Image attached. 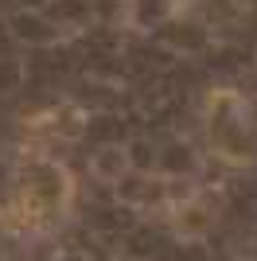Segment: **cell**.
<instances>
[{
    "label": "cell",
    "instance_id": "1",
    "mask_svg": "<svg viewBox=\"0 0 257 261\" xmlns=\"http://www.w3.org/2000/svg\"><path fill=\"white\" fill-rule=\"evenodd\" d=\"M74 203V179L55 160H28L0 199V226L8 234H35L66 218Z\"/></svg>",
    "mask_w": 257,
    "mask_h": 261
},
{
    "label": "cell",
    "instance_id": "2",
    "mask_svg": "<svg viewBox=\"0 0 257 261\" xmlns=\"http://www.w3.org/2000/svg\"><path fill=\"white\" fill-rule=\"evenodd\" d=\"M203 141L222 164L249 168L257 164V121L246 98L234 90H214L203 109Z\"/></svg>",
    "mask_w": 257,
    "mask_h": 261
}]
</instances>
